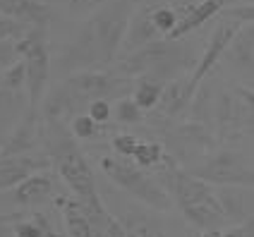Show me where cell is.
<instances>
[{"instance_id":"6da1fadb","label":"cell","mask_w":254,"mask_h":237,"mask_svg":"<svg viewBox=\"0 0 254 237\" xmlns=\"http://www.w3.org/2000/svg\"><path fill=\"white\" fill-rule=\"evenodd\" d=\"M137 10V0H108L103 7L91 12L89 19L63 48L56 70L60 74H72L82 70H96L111 65L118 51L123 48L129 19Z\"/></svg>"},{"instance_id":"7a4b0ae2","label":"cell","mask_w":254,"mask_h":237,"mask_svg":"<svg viewBox=\"0 0 254 237\" xmlns=\"http://www.w3.org/2000/svg\"><path fill=\"white\" fill-rule=\"evenodd\" d=\"M43 141H46V151L53 161V168L60 173V178L67 182V187L77 194V201L82 204V209L89 213V218L96 225L99 237H106L103 225H106L108 211H106L99 192H96L94 170L89 166L84 151L77 146L74 134H70L65 129L63 120L43 118Z\"/></svg>"},{"instance_id":"3957f363","label":"cell","mask_w":254,"mask_h":237,"mask_svg":"<svg viewBox=\"0 0 254 237\" xmlns=\"http://www.w3.org/2000/svg\"><path fill=\"white\" fill-rule=\"evenodd\" d=\"M137 79L118 74V72L103 70H82L67 74L56 89L43 98L41 113L43 118L65 120L67 115H74L82 106H91L99 98H127L134 94Z\"/></svg>"},{"instance_id":"277c9868","label":"cell","mask_w":254,"mask_h":237,"mask_svg":"<svg viewBox=\"0 0 254 237\" xmlns=\"http://www.w3.org/2000/svg\"><path fill=\"white\" fill-rule=\"evenodd\" d=\"M163 161H166V170H163L166 187L175 206L183 211V216L190 223L199 228L201 233L230 225L226 209L218 199V192L211 187V182L201 180L190 170H183L170 154H166Z\"/></svg>"},{"instance_id":"5b68a950","label":"cell","mask_w":254,"mask_h":237,"mask_svg":"<svg viewBox=\"0 0 254 237\" xmlns=\"http://www.w3.org/2000/svg\"><path fill=\"white\" fill-rule=\"evenodd\" d=\"M197 60L199 56L194 43L163 36L123 56V60L115 65V72L132 79H154L168 84L178 77H185V72L194 70Z\"/></svg>"},{"instance_id":"8992f818","label":"cell","mask_w":254,"mask_h":237,"mask_svg":"<svg viewBox=\"0 0 254 237\" xmlns=\"http://www.w3.org/2000/svg\"><path fill=\"white\" fill-rule=\"evenodd\" d=\"M101 168L120 189H125L127 194L134 196V199H139L149 209L168 211L173 206V196H170L168 189H163L158 182L151 180L141 166L129 163L125 156H103Z\"/></svg>"},{"instance_id":"52a82bcc","label":"cell","mask_w":254,"mask_h":237,"mask_svg":"<svg viewBox=\"0 0 254 237\" xmlns=\"http://www.w3.org/2000/svg\"><path fill=\"white\" fill-rule=\"evenodd\" d=\"M17 53L27 65V94L29 108H41L46 98V84L51 77V53L46 27H29V31L17 41Z\"/></svg>"},{"instance_id":"ba28073f","label":"cell","mask_w":254,"mask_h":237,"mask_svg":"<svg viewBox=\"0 0 254 237\" xmlns=\"http://www.w3.org/2000/svg\"><path fill=\"white\" fill-rule=\"evenodd\" d=\"M197 178L211 184H228V187H254V166H247L238 151H221L206 158L194 170Z\"/></svg>"},{"instance_id":"9c48e42d","label":"cell","mask_w":254,"mask_h":237,"mask_svg":"<svg viewBox=\"0 0 254 237\" xmlns=\"http://www.w3.org/2000/svg\"><path fill=\"white\" fill-rule=\"evenodd\" d=\"M240 27H242V22H235V19H223V22L218 24V29L211 34V41H209V46H206V51L199 56L197 67H194L192 74H190V91H192L194 96H197L201 82L209 77V72L216 67V62L223 58L226 48L230 46L233 36L238 34V29Z\"/></svg>"},{"instance_id":"30bf717a","label":"cell","mask_w":254,"mask_h":237,"mask_svg":"<svg viewBox=\"0 0 254 237\" xmlns=\"http://www.w3.org/2000/svg\"><path fill=\"white\" fill-rule=\"evenodd\" d=\"M221 60L228 70L240 77L245 86L254 89V22L238 29Z\"/></svg>"},{"instance_id":"8fae6325","label":"cell","mask_w":254,"mask_h":237,"mask_svg":"<svg viewBox=\"0 0 254 237\" xmlns=\"http://www.w3.org/2000/svg\"><path fill=\"white\" fill-rule=\"evenodd\" d=\"M53 168L51 156H31V154H19V156H5L0 158V192L2 189H12L17 184L36 175L39 170H48Z\"/></svg>"},{"instance_id":"7c38bea8","label":"cell","mask_w":254,"mask_h":237,"mask_svg":"<svg viewBox=\"0 0 254 237\" xmlns=\"http://www.w3.org/2000/svg\"><path fill=\"white\" fill-rule=\"evenodd\" d=\"M39 144V108H29L24 120L14 127L10 139L0 146V158L5 156L31 154Z\"/></svg>"},{"instance_id":"4fadbf2b","label":"cell","mask_w":254,"mask_h":237,"mask_svg":"<svg viewBox=\"0 0 254 237\" xmlns=\"http://www.w3.org/2000/svg\"><path fill=\"white\" fill-rule=\"evenodd\" d=\"M151 10H154V5H141V7L134 10L132 19H129V27H127L125 41H123V51H125V56L127 53H132V51H137V48H141V46H146V43L163 39V36L156 31V27H154Z\"/></svg>"},{"instance_id":"5bb4252c","label":"cell","mask_w":254,"mask_h":237,"mask_svg":"<svg viewBox=\"0 0 254 237\" xmlns=\"http://www.w3.org/2000/svg\"><path fill=\"white\" fill-rule=\"evenodd\" d=\"M192 98H194V94L190 91V77H178V79L168 82L163 86V94H161L158 106L154 108L158 122L173 120V115H178L185 106H190Z\"/></svg>"},{"instance_id":"9a60e30c","label":"cell","mask_w":254,"mask_h":237,"mask_svg":"<svg viewBox=\"0 0 254 237\" xmlns=\"http://www.w3.org/2000/svg\"><path fill=\"white\" fill-rule=\"evenodd\" d=\"M0 12L31 27H46L51 19V5L41 0H0Z\"/></svg>"},{"instance_id":"2e32d148","label":"cell","mask_w":254,"mask_h":237,"mask_svg":"<svg viewBox=\"0 0 254 237\" xmlns=\"http://www.w3.org/2000/svg\"><path fill=\"white\" fill-rule=\"evenodd\" d=\"M226 2L228 0H201L197 5H192V7L187 10V14L180 19V24L173 29L170 36H166V39H183L190 31H197L199 27H204L209 19H213L216 14L221 12V10L226 7Z\"/></svg>"},{"instance_id":"e0dca14e","label":"cell","mask_w":254,"mask_h":237,"mask_svg":"<svg viewBox=\"0 0 254 237\" xmlns=\"http://www.w3.org/2000/svg\"><path fill=\"white\" fill-rule=\"evenodd\" d=\"M58 206H60V213L65 218V228H67V235L70 237H99L96 225L89 218V213L82 209L79 201H70V199L60 196Z\"/></svg>"},{"instance_id":"ac0fdd59","label":"cell","mask_w":254,"mask_h":237,"mask_svg":"<svg viewBox=\"0 0 254 237\" xmlns=\"http://www.w3.org/2000/svg\"><path fill=\"white\" fill-rule=\"evenodd\" d=\"M123 228H125L127 237H166L163 225L156 221L154 216H149L146 211L129 209L118 218Z\"/></svg>"},{"instance_id":"d6986e66","label":"cell","mask_w":254,"mask_h":237,"mask_svg":"<svg viewBox=\"0 0 254 237\" xmlns=\"http://www.w3.org/2000/svg\"><path fill=\"white\" fill-rule=\"evenodd\" d=\"M51 189H53L51 178L43 175V173H36V175H31L22 184L14 187V201L19 206H36L39 201H43L46 196L51 194Z\"/></svg>"},{"instance_id":"ffe728a7","label":"cell","mask_w":254,"mask_h":237,"mask_svg":"<svg viewBox=\"0 0 254 237\" xmlns=\"http://www.w3.org/2000/svg\"><path fill=\"white\" fill-rule=\"evenodd\" d=\"M163 86L166 84L154 82V79H137V86H134V101L141 111H154L161 101V94H163Z\"/></svg>"},{"instance_id":"44dd1931","label":"cell","mask_w":254,"mask_h":237,"mask_svg":"<svg viewBox=\"0 0 254 237\" xmlns=\"http://www.w3.org/2000/svg\"><path fill=\"white\" fill-rule=\"evenodd\" d=\"M134 163L141 168H151V166H158L166 154H163V149H161V144H154V141H139L137 144V149H134Z\"/></svg>"},{"instance_id":"7402d4cb","label":"cell","mask_w":254,"mask_h":237,"mask_svg":"<svg viewBox=\"0 0 254 237\" xmlns=\"http://www.w3.org/2000/svg\"><path fill=\"white\" fill-rule=\"evenodd\" d=\"M0 89L5 91H19L22 86H27V65L24 60H17L14 65H10L5 72H0Z\"/></svg>"},{"instance_id":"603a6c76","label":"cell","mask_w":254,"mask_h":237,"mask_svg":"<svg viewBox=\"0 0 254 237\" xmlns=\"http://www.w3.org/2000/svg\"><path fill=\"white\" fill-rule=\"evenodd\" d=\"M201 237H254V213L240 223L226 225V228H218V230H204Z\"/></svg>"},{"instance_id":"cb8c5ba5","label":"cell","mask_w":254,"mask_h":237,"mask_svg":"<svg viewBox=\"0 0 254 237\" xmlns=\"http://www.w3.org/2000/svg\"><path fill=\"white\" fill-rule=\"evenodd\" d=\"M113 115H115V120H120V122H125V125H134V122H141V120H144V111L137 106L134 98H118Z\"/></svg>"},{"instance_id":"d4e9b609","label":"cell","mask_w":254,"mask_h":237,"mask_svg":"<svg viewBox=\"0 0 254 237\" xmlns=\"http://www.w3.org/2000/svg\"><path fill=\"white\" fill-rule=\"evenodd\" d=\"M14 235L17 237H56L51 230V225L43 218H34V221H17L14 223Z\"/></svg>"},{"instance_id":"484cf974","label":"cell","mask_w":254,"mask_h":237,"mask_svg":"<svg viewBox=\"0 0 254 237\" xmlns=\"http://www.w3.org/2000/svg\"><path fill=\"white\" fill-rule=\"evenodd\" d=\"M72 134L79 137V139H91V137L99 134V122L91 115H77L74 122H72Z\"/></svg>"},{"instance_id":"4316f807","label":"cell","mask_w":254,"mask_h":237,"mask_svg":"<svg viewBox=\"0 0 254 237\" xmlns=\"http://www.w3.org/2000/svg\"><path fill=\"white\" fill-rule=\"evenodd\" d=\"M29 29L24 27V22H19V19H12V17H7V14L0 12V39H22L24 34H27Z\"/></svg>"},{"instance_id":"83f0119b","label":"cell","mask_w":254,"mask_h":237,"mask_svg":"<svg viewBox=\"0 0 254 237\" xmlns=\"http://www.w3.org/2000/svg\"><path fill=\"white\" fill-rule=\"evenodd\" d=\"M17 58H19L17 41H12V39H0V72H5L10 65H14Z\"/></svg>"},{"instance_id":"f1b7e54d","label":"cell","mask_w":254,"mask_h":237,"mask_svg":"<svg viewBox=\"0 0 254 237\" xmlns=\"http://www.w3.org/2000/svg\"><path fill=\"white\" fill-rule=\"evenodd\" d=\"M108 0H70L67 7H70V14L79 17V14H91L96 12L99 7H103Z\"/></svg>"},{"instance_id":"f546056e","label":"cell","mask_w":254,"mask_h":237,"mask_svg":"<svg viewBox=\"0 0 254 237\" xmlns=\"http://www.w3.org/2000/svg\"><path fill=\"white\" fill-rule=\"evenodd\" d=\"M89 115L96 120V122H108L111 120V115H113V108H111V101H106V98H99V101H94L91 106H89Z\"/></svg>"},{"instance_id":"4dcf8cb0","label":"cell","mask_w":254,"mask_h":237,"mask_svg":"<svg viewBox=\"0 0 254 237\" xmlns=\"http://www.w3.org/2000/svg\"><path fill=\"white\" fill-rule=\"evenodd\" d=\"M137 137L134 134H118L113 139V149H115V154H120V156H132L134 154V149H137Z\"/></svg>"},{"instance_id":"1f68e13d","label":"cell","mask_w":254,"mask_h":237,"mask_svg":"<svg viewBox=\"0 0 254 237\" xmlns=\"http://www.w3.org/2000/svg\"><path fill=\"white\" fill-rule=\"evenodd\" d=\"M226 19H235L242 24H252L254 22V5H235L226 10Z\"/></svg>"},{"instance_id":"d6a6232c","label":"cell","mask_w":254,"mask_h":237,"mask_svg":"<svg viewBox=\"0 0 254 237\" xmlns=\"http://www.w3.org/2000/svg\"><path fill=\"white\" fill-rule=\"evenodd\" d=\"M106 237H127V233H125V228H123V223L118 221V218H113L111 213L106 216Z\"/></svg>"},{"instance_id":"836d02e7","label":"cell","mask_w":254,"mask_h":237,"mask_svg":"<svg viewBox=\"0 0 254 237\" xmlns=\"http://www.w3.org/2000/svg\"><path fill=\"white\" fill-rule=\"evenodd\" d=\"M17 216H0V237H17L14 235V225L10 228V221H14Z\"/></svg>"},{"instance_id":"e575fe53","label":"cell","mask_w":254,"mask_h":237,"mask_svg":"<svg viewBox=\"0 0 254 237\" xmlns=\"http://www.w3.org/2000/svg\"><path fill=\"white\" fill-rule=\"evenodd\" d=\"M10 98H12V91L0 89V108H2V106H7V103H10Z\"/></svg>"},{"instance_id":"d590c367","label":"cell","mask_w":254,"mask_h":237,"mask_svg":"<svg viewBox=\"0 0 254 237\" xmlns=\"http://www.w3.org/2000/svg\"><path fill=\"white\" fill-rule=\"evenodd\" d=\"M46 5H56V2H70V0H41Z\"/></svg>"}]
</instances>
